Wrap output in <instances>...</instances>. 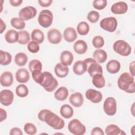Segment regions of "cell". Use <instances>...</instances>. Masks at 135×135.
<instances>
[{"instance_id":"cell-31","label":"cell","mask_w":135,"mask_h":135,"mask_svg":"<svg viewBox=\"0 0 135 135\" xmlns=\"http://www.w3.org/2000/svg\"><path fill=\"white\" fill-rule=\"evenodd\" d=\"M14 60L15 63L18 66H23L26 64L28 61V57L25 53L20 52L15 55Z\"/></svg>"},{"instance_id":"cell-28","label":"cell","mask_w":135,"mask_h":135,"mask_svg":"<svg viewBox=\"0 0 135 135\" xmlns=\"http://www.w3.org/2000/svg\"><path fill=\"white\" fill-rule=\"evenodd\" d=\"M60 113L63 118L69 119L73 116L74 111L73 108L70 105L65 104L61 106Z\"/></svg>"},{"instance_id":"cell-29","label":"cell","mask_w":135,"mask_h":135,"mask_svg":"<svg viewBox=\"0 0 135 135\" xmlns=\"http://www.w3.org/2000/svg\"><path fill=\"white\" fill-rule=\"evenodd\" d=\"M92 82L94 86L97 88H102L104 86L105 81L102 74L98 73L92 77Z\"/></svg>"},{"instance_id":"cell-8","label":"cell","mask_w":135,"mask_h":135,"mask_svg":"<svg viewBox=\"0 0 135 135\" xmlns=\"http://www.w3.org/2000/svg\"><path fill=\"white\" fill-rule=\"evenodd\" d=\"M100 25L103 30L109 32H113L117 27L118 22L114 17H105L100 21Z\"/></svg>"},{"instance_id":"cell-40","label":"cell","mask_w":135,"mask_h":135,"mask_svg":"<svg viewBox=\"0 0 135 135\" xmlns=\"http://www.w3.org/2000/svg\"><path fill=\"white\" fill-rule=\"evenodd\" d=\"M92 44L95 48L99 49L102 47L104 44L103 38L99 35L95 36L92 39Z\"/></svg>"},{"instance_id":"cell-41","label":"cell","mask_w":135,"mask_h":135,"mask_svg":"<svg viewBox=\"0 0 135 135\" xmlns=\"http://www.w3.org/2000/svg\"><path fill=\"white\" fill-rule=\"evenodd\" d=\"M99 18L100 15L99 13L94 11H90L87 15L88 20L92 23H95L98 22Z\"/></svg>"},{"instance_id":"cell-30","label":"cell","mask_w":135,"mask_h":135,"mask_svg":"<svg viewBox=\"0 0 135 135\" xmlns=\"http://www.w3.org/2000/svg\"><path fill=\"white\" fill-rule=\"evenodd\" d=\"M31 38L33 41H34L38 44H41L44 40V35L43 32L40 29H34L31 33Z\"/></svg>"},{"instance_id":"cell-2","label":"cell","mask_w":135,"mask_h":135,"mask_svg":"<svg viewBox=\"0 0 135 135\" xmlns=\"http://www.w3.org/2000/svg\"><path fill=\"white\" fill-rule=\"evenodd\" d=\"M118 86L121 90L128 93L135 92V82L134 76L128 72L122 73L117 81Z\"/></svg>"},{"instance_id":"cell-45","label":"cell","mask_w":135,"mask_h":135,"mask_svg":"<svg viewBox=\"0 0 135 135\" xmlns=\"http://www.w3.org/2000/svg\"><path fill=\"white\" fill-rule=\"evenodd\" d=\"M91 134V135H104V133L101 128L95 127L92 130Z\"/></svg>"},{"instance_id":"cell-36","label":"cell","mask_w":135,"mask_h":135,"mask_svg":"<svg viewBox=\"0 0 135 135\" xmlns=\"http://www.w3.org/2000/svg\"><path fill=\"white\" fill-rule=\"evenodd\" d=\"M16 95L20 98L26 97L28 94V89L25 84H19L15 90Z\"/></svg>"},{"instance_id":"cell-21","label":"cell","mask_w":135,"mask_h":135,"mask_svg":"<svg viewBox=\"0 0 135 135\" xmlns=\"http://www.w3.org/2000/svg\"><path fill=\"white\" fill-rule=\"evenodd\" d=\"M73 54L69 51H63L60 55L61 63L65 66L70 65L73 61Z\"/></svg>"},{"instance_id":"cell-7","label":"cell","mask_w":135,"mask_h":135,"mask_svg":"<svg viewBox=\"0 0 135 135\" xmlns=\"http://www.w3.org/2000/svg\"><path fill=\"white\" fill-rule=\"evenodd\" d=\"M88 65L87 71L91 77H93L95 74L103 73L102 66L92 58H87L84 60Z\"/></svg>"},{"instance_id":"cell-39","label":"cell","mask_w":135,"mask_h":135,"mask_svg":"<svg viewBox=\"0 0 135 135\" xmlns=\"http://www.w3.org/2000/svg\"><path fill=\"white\" fill-rule=\"evenodd\" d=\"M24 131L28 134L34 135L37 132V128L36 126L32 123H27L24 127Z\"/></svg>"},{"instance_id":"cell-17","label":"cell","mask_w":135,"mask_h":135,"mask_svg":"<svg viewBox=\"0 0 135 135\" xmlns=\"http://www.w3.org/2000/svg\"><path fill=\"white\" fill-rule=\"evenodd\" d=\"M1 84L5 87L12 85L13 83V76L9 71H5L1 75Z\"/></svg>"},{"instance_id":"cell-25","label":"cell","mask_w":135,"mask_h":135,"mask_svg":"<svg viewBox=\"0 0 135 135\" xmlns=\"http://www.w3.org/2000/svg\"><path fill=\"white\" fill-rule=\"evenodd\" d=\"M93 59L99 63H103L107 59V53L102 49H97L94 51L93 54Z\"/></svg>"},{"instance_id":"cell-23","label":"cell","mask_w":135,"mask_h":135,"mask_svg":"<svg viewBox=\"0 0 135 135\" xmlns=\"http://www.w3.org/2000/svg\"><path fill=\"white\" fill-rule=\"evenodd\" d=\"M120 63L116 60H111L108 62L106 65L107 70L109 73L115 74L118 73L120 69Z\"/></svg>"},{"instance_id":"cell-43","label":"cell","mask_w":135,"mask_h":135,"mask_svg":"<svg viewBox=\"0 0 135 135\" xmlns=\"http://www.w3.org/2000/svg\"><path fill=\"white\" fill-rule=\"evenodd\" d=\"M27 49L30 52L33 53H36L38 52L40 50L39 44L33 41H30L28 43Z\"/></svg>"},{"instance_id":"cell-3","label":"cell","mask_w":135,"mask_h":135,"mask_svg":"<svg viewBox=\"0 0 135 135\" xmlns=\"http://www.w3.org/2000/svg\"><path fill=\"white\" fill-rule=\"evenodd\" d=\"M44 78L40 84L47 92H53L58 86V82L53 75L48 71L43 72Z\"/></svg>"},{"instance_id":"cell-16","label":"cell","mask_w":135,"mask_h":135,"mask_svg":"<svg viewBox=\"0 0 135 135\" xmlns=\"http://www.w3.org/2000/svg\"><path fill=\"white\" fill-rule=\"evenodd\" d=\"M87 69L88 65L84 60L75 62L73 66L74 73L78 75H82L87 71Z\"/></svg>"},{"instance_id":"cell-48","label":"cell","mask_w":135,"mask_h":135,"mask_svg":"<svg viewBox=\"0 0 135 135\" xmlns=\"http://www.w3.org/2000/svg\"><path fill=\"white\" fill-rule=\"evenodd\" d=\"M23 2L22 0H9L11 5L13 7H17L20 6Z\"/></svg>"},{"instance_id":"cell-9","label":"cell","mask_w":135,"mask_h":135,"mask_svg":"<svg viewBox=\"0 0 135 135\" xmlns=\"http://www.w3.org/2000/svg\"><path fill=\"white\" fill-rule=\"evenodd\" d=\"M103 110L108 115H114L117 112V101L114 98H107L103 103Z\"/></svg>"},{"instance_id":"cell-32","label":"cell","mask_w":135,"mask_h":135,"mask_svg":"<svg viewBox=\"0 0 135 135\" xmlns=\"http://www.w3.org/2000/svg\"><path fill=\"white\" fill-rule=\"evenodd\" d=\"M12 55L7 52L0 51V64L2 65H7L12 61Z\"/></svg>"},{"instance_id":"cell-27","label":"cell","mask_w":135,"mask_h":135,"mask_svg":"<svg viewBox=\"0 0 135 135\" xmlns=\"http://www.w3.org/2000/svg\"><path fill=\"white\" fill-rule=\"evenodd\" d=\"M69 95V91L66 87H60L54 93L55 98L59 101H64L66 100Z\"/></svg>"},{"instance_id":"cell-42","label":"cell","mask_w":135,"mask_h":135,"mask_svg":"<svg viewBox=\"0 0 135 135\" xmlns=\"http://www.w3.org/2000/svg\"><path fill=\"white\" fill-rule=\"evenodd\" d=\"M107 5V1L106 0H95L93 2V6L98 10L104 9Z\"/></svg>"},{"instance_id":"cell-12","label":"cell","mask_w":135,"mask_h":135,"mask_svg":"<svg viewBox=\"0 0 135 135\" xmlns=\"http://www.w3.org/2000/svg\"><path fill=\"white\" fill-rule=\"evenodd\" d=\"M86 98L94 103H98L102 100V93L97 90L89 89L85 92Z\"/></svg>"},{"instance_id":"cell-34","label":"cell","mask_w":135,"mask_h":135,"mask_svg":"<svg viewBox=\"0 0 135 135\" xmlns=\"http://www.w3.org/2000/svg\"><path fill=\"white\" fill-rule=\"evenodd\" d=\"M11 25L16 29L23 30L25 28V23L20 17H14L11 20Z\"/></svg>"},{"instance_id":"cell-44","label":"cell","mask_w":135,"mask_h":135,"mask_svg":"<svg viewBox=\"0 0 135 135\" xmlns=\"http://www.w3.org/2000/svg\"><path fill=\"white\" fill-rule=\"evenodd\" d=\"M38 2L40 5L43 7L50 6L53 2L52 0H38Z\"/></svg>"},{"instance_id":"cell-10","label":"cell","mask_w":135,"mask_h":135,"mask_svg":"<svg viewBox=\"0 0 135 135\" xmlns=\"http://www.w3.org/2000/svg\"><path fill=\"white\" fill-rule=\"evenodd\" d=\"M37 14L36 9L31 6H27L22 8L18 13L19 17L24 21H27L34 18Z\"/></svg>"},{"instance_id":"cell-19","label":"cell","mask_w":135,"mask_h":135,"mask_svg":"<svg viewBox=\"0 0 135 135\" xmlns=\"http://www.w3.org/2000/svg\"><path fill=\"white\" fill-rule=\"evenodd\" d=\"M78 35L76 30L71 27L66 28L63 32V37L68 42H73L77 38Z\"/></svg>"},{"instance_id":"cell-24","label":"cell","mask_w":135,"mask_h":135,"mask_svg":"<svg viewBox=\"0 0 135 135\" xmlns=\"http://www.w3.org/2000/svg\"><path fill=\"white\" fill-rule=\"evenodd\" d=\"M18 33L14 30H9L5 34V39L8 43H14L18 42Z\"/></svg>"},{"instance_id":"cell-38","label":"cell","mask_w":135,"mask_h":135,"mask_svg":"<svg viewBox=\"0 0 135 135\" xmlns=\"http://www.w3.org/2000/svg\"><path fill=\"white\" fill-rule=\"evenodd\" d=\"M32 76L36 83L39 84L40 85L41 84L44 78L43 72H42L41 71L35 70L32 72Z\"/></svg>"},{"instance_id":"cell-1","label":"cell","mask_w":135,"mask_h":135,"mask_svg":"<svg viewBox=\"0 0 135 135\" xmlns=\"http://www.w3.org/2000/svg\"><path fill=\"white\" fill-rule=\"evenodd\" d=\"M38 118L55 130H61L65 126L64 121L62 118L48 109L41 110L38 114Z\"/></svg>"},{"instance_id":"cell-26","label":"cell","mask_w":135,"mask_h":135,"mask_svg":"<svg viewBox=\"0 0 135 135\" xmlns=\"http://www.w3.org/2000/svg\"><path fill=\"white\" fill-rule=\"evenodd\" d=\"M105 134L107 135H122L126 133L115 124L108 125L105 129Z\"/></svg>"},{"instance_id":"cell-22","label":"cell","mask_w":135,"mask_h":135,"mask_svg":"<svg viewBox=\"0 0 135 135\" xmlns=\"http://www.w3.org/2000/svg\"><path fill=\"white\" fill-rule=\"evenodd\" d=\"M73 49L77 54H83L88 50V45L84 41L79 40L74 43Z\"/></svg>"},{"instance_id":"cell-50","label":"cell","mask_w":135,"mask_h":135,"mask_svg":"<svg viewBox=\"0 0 135 135\" xmlns=\"http://www.w3.org/2000/svg\"><path fill=\"white\" fill-rule=\"evenodd\" d=\"M6 26L5 23L3 22L2 18H1V27H0V33L2 34L6 29Z\"/></svg>"},{"instance_id":"cell-11","label":"cell","mask_w":135,"mask_h":135,"mask_svg":"<svg viewBox=\"0 0 135 135\" xmlns=\"http://www.w3.org/2000/svg\"><path fill=\"white\" fill-rule=\"evenodd\" d=\"M14 100V94L9 90H3L0 93L1 103L5 105L8 106L11 105Z\"/></svg>"},{"instance_id":"cell-13","label":"cell","mask_w":135,"mask_h":135,"mask_svg":"<svg viewBox=\"0 0 135 135\" xmlns=\"http://www.w3.org/2000/svg\"><path fill=\"white\" fill-rule=\"evenodd\" d=\"M47 39L49 41L53 44H57L60 43L62 38L61 33L57 29L52 28L47 32Z\"/></svg>"},{"instance_id":"cell-46","label":"cell","mask_w":135,"mask_h":135,"mask_svg":"<svg viewBox=\"0 0 135 135\" xmlns=\"http://www.w3.org/2000/svg\"><path fill=\"white\" fill-rule=\"evenodd\" d=\"M23 132L22 130L17 127H14L11 129L9 132V134L10 135H23Z\"/></svg>"},{"instance_id":"cell-47","label":"cell","mask_w":135,"mask_h":135,"mask_svg":"<svg viewBox=\"0 0 135 135\" xmlns=\"http://www.w3.org/2000/svg\"><path fill=\"white\" fill-rule=\"evenodd\" d=\"M0 117H1V122L5 120L7 118L6 111L2 108H0Z\"/></svg>"},{"instance_id":"cell-49","label":"cell","mask_w":135,"mask_h":135,"mask_svg":"<svg viewBox=\"0 0 135 135\" xmlns=\"http://www.w3.org/2000/svg\"><path fill=\"white\" fill-rule=\"evenodd\" d=\"M134 63L135 62L133 61L131 63H130L129 65V70L131 73V74L132 76H134Z\"/></svg>"},{"instance_id":"cell-20","label":"cell","mask_w":135,"mask_h":135,"mask_svg":"<svg viewBox=\"0 0 135 135\" xmlns=\"http://www.w3.org/2000/svg\"><path fill=\"white\" fill-rule=\"evenodd\" d=\"M54 72L57 76L63 78L68 75L69 69L68 66H65L61 63H58L56 64L54 68Z\"/></svg>"},{"instance_id":"cell-5","label":"cell","mask_w":135,"mask_h":135,"mask_svg":"<svg viewBox=\"0 0 135 135\" xmlns=\"http://www.w3.org/2000/svg\"><path fill=\"white\" fill-rule=\"evenodd\" d=\"M53 15L51 11L48 9L41 11L38 15V22L39 24L44 28L50 27L53 22Z\"/></svg>"},{"instance_id":"cell-18","label":"cell","mask_w":135,"mask_h":135,"mask_svg":"<svg viewBox=\"0 0 135 135\" xmlns=\"http://www.w3.org/2000/svg\"><path fill=\"white\" fill-rule=\"evenodd\" d=\"M70 103L75 107H80L82 105L84 101L82 94L80 92H76L72 94L69 98Z\"/></svg>"},{"instance_id":"cell-4","label":"cell","mask_w":135,"mask_h":135,"mask_svg":"<svg viewBox=\"0 0 135 135\" xmlns=\"http://www.w3.org/2000/svg\"><path fill=\"white\" fill-rule=\"evenodd\" d=\"M113 50L123 56L129 55L131 52L130 45L126 41L122 40L116 41L113 45Z\"/></svg>"},{"instance_id":"cell-35","label":"cell","mask_w":135,"mask_h":135,"mask_svg":"<svg viewBox=\"0 0 135 135\" xmlns=\"http://www.w3.org/2000/svg\"><path fill=\"white\" fill-rule=\"evenodd\" d=\"M77 31L78 33L81 35H86L90 30L89 25L88 24L84 21L80 22L77 25Z\"/></svg>"},{"instance_id":"cell-33","label":"cell","mask_w":135,"mask_h":135,"mask_svg":"<svg viewBox=\"0 0 135 135\" xmlns=\"http://www.w3.org/2000/svg\"><path fill=\"white\" fill-rule=\"evenodd\" d=\"M18 33L19 34L18 43L19 44L24 45L30 42V36L28 32L25 30H21L18 31Z\"/></svg>"},{"instance_id":"cell-37","label":"cell","mask_w":135,"mask_h":135,"mask_svg":"<svg viewBox=\"0 0 135 135\" xmlns=\"http://www.w3.org/2000/svg\"><path fill=\"white\" fill-rule=\"evenodd\" d=\"M28 68L31 73L35 70L41 71L42 69V64L39 60H33L30 62L28 64Z\"/></svg>"},{"instance_id":"cell-15","label":"cell","mask_w":135,"mask_h":135,"mask_svg":"<svg viewBox=\"0 0 135 135\" xmlns=\"http://www.w3.org/2000/svg\"><path fill=\"white\" fill-rule=\"evenodd\" d=\"M28 71L25 68L18 69L15 74V78L17 82L21 83H25L28 82L30 79Z\"/></svg>"},{"instance_id":"cell-14","label":"cell","mask_w":135,"mask_h":135,"mask_svg":"<svg viewBox=\"0 0 135 135\" xmlns=\"http://www.w3.org/2000/svg\"><path fill=\"white\" fill-rule=\"evenodd\" d=\"M128 9L127 4L124 2H118L113 4L111 7V11L115 14H125Z\"/></svg>"},{"instance_id":"cell-6","label":"cell","mask_w":135,"mask_h":135,"mask_svg":"<svg viewBox=\"0 0 135 135\" xmlns=\"http://www.w3.org/2000/svg\"><path fill=\"white\" fill-rule=\"evenodd\" d=\"M68 130L74 135H83L85 133L86 128L78 119H74L69 122Z\"/></svg>"}]
</instances>
